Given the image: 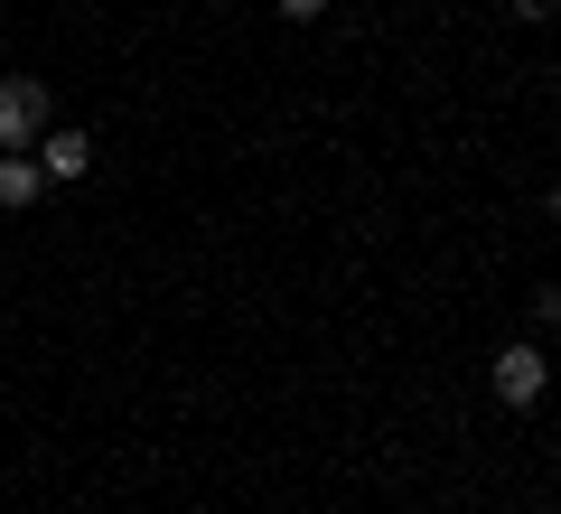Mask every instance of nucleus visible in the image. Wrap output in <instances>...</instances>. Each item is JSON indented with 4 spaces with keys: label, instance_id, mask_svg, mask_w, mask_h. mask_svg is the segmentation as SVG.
Returning <instances> with one entry per match:
<instances>
[{
    "label": "nucleus",
    "instance_id": "f257e3e1",
    "mask_svg": "<svg viewBox=\"0 0 561 514\" xmlns=\"http://www.w3.org/2000/svg\"><path fill=\"white\" fill-rule=\"evenodd\" d=\"M542 384H552V356H542V336H515V346H496V365H486V393H496L505 412H534Z\"/></svg>",
    "mask_w": 561,
    "mask_h": 514
},
{
    "label": "nucleus",
    "instance_id": "f03ea898",
    "mask_svg": "<svg viewBox=\"0 0 561 514\" xmlns=\"http://www.w3.org/2000/svg\"><path fill=\"white\" fill-rule=\"evenodd\" d=\"M47 122H57L47 76H0V150H38Z\"/></svg>",
    "mask_w": 561,
    "mask_h": 514
},
{
    "label": "nucleus",
    "instance_id": "7ed1b4c3",
    "mask_svg": "<svg viewBox=\"0 0 561 514\" xmlns=\"http://www.w3.org/2000/svg\"><path fill=\"white\" fill-rule=\"evenodd\" d=\"M47 169V187H76L84 169H94V132H76V122H47L38 132V150H28Z\"/></svg>",
    "mask_w": 561,
    "mask_h": 514
},
{
    "label": "nucleus",
    "instance_id": "20e7f679",
    "mask_svg": "<svg viewBox=\"0 0 561 514\" xmlns=\"http://www.w3.org/2000/svg\"><path fill=\"white\" fill-rule=\"evenodd\" d=\"M47 197V169L28 150H0V206H10V216H28V206Z\"/></svg>",
    "mask_w": 561,
    "mask_h": 514
},
{
    "label": "nucleus",
    "instance_id": "39448f33",
    "mask_svg": "<svg viewBox=\"0 0 561 514\" xmlns=\"http://www.w3.org/2000/svg\"><path fill=\"white\" fill-rule=\"evenodd\" d=\"M534 328H561V281H542V299H534Z\"/></svg>",
    "mask_w": 561,
    "mask_h": 514
},
{
    "label": "nucleus",
    "instance_id": "423d86ee",
    "mask_svg": "<svg viewBox=\"0 0 561 514\" xmlns=\"http://www.w3.org/2000/svg\"><path fill=\"white\" fill-rule=\"evenodd\" d=\"M272 10H280V20H290V28H309V20H319V10H328V0H272Z\"/></svg>",
    "mask_w": 561,
    "mask_h": 514
},
{
    "label": "nucleus",
    "instance_id": "0eeeda50",
    "mask_svg": "<svg viewBox=\"0 0 561 514\" xmlns=\"http://www.w3.org/2000/svg\"><path fill=\"white\" fill-rule=\"evenodd\" d=\"M505 10H515L524 28H542V20H552V10H561V0H505Z\"/></svg>",
    "mask_w": 561,
    "mask_h": 514
},
{
    "label": "nucleus",
    "instance_id": "6e6552de",
    "mask_svg": "<svg viewBox=\"0 0 561 514\" xmlns=\"http://www.w3.org/2000/svg\"><path fill=\"white\" fill-rule=\"evenodd\" d=\"M542 206H552V216H561V187H552V197H542Z\"/></svg>",
    "mask_w": 561,
    "mask_h": 514
},
{
    "label": "nucleus",
    "instance_id": "1a4fd4ad",
    "mask_svg": "<svg viewBox=\"0 0 561 514\" xmlns=\"http://www.w3.org/2000/svg\"><path fill=\"white\" fill-rule=\"evenodd\" d=\"M552 103H561V76H552Z\"/></svg>",
    "mask_w": 561,
    "mask_h": 514
},
{
    "label": "nucleus",
    "instance_id": "9d476101",
    "mask_svg": "<svg viewBox=\"0 0 561 514\" xmlns=\"http://www.w3.org/2000/svg\"><path fill=\"white\" fill-rule=\"evenodd\" d=\"M216 10H234V0H216Z\"/></svg>",
    "mask_w": 561,
    "mask_h": 514
}]
</instances>
